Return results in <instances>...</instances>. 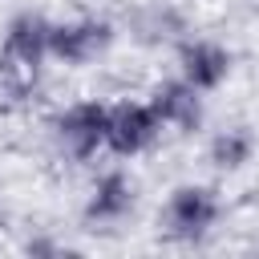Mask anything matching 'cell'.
Wrapping results in <instances>:
<instances>
[{
    "mask_svg": "<svg viewBox=\"0 0 259 259\" xmlns=\"http://www.w3.org/2000/svg\"><path fill=\"white\" fill-rule=\"evenodd\" d=\"M223 219V194L210 182H178L166 190L158 206V235L178 247H198L202 239L214 235Z\"/></svg>",
    "mask_w": 259,
    "mask_h": 259,
    "instance_id": "cell-2",
    "label": "cell"
},
{
    "mask_svg": "<svg viewBox=\"0 0 259 259\" xmlns=\"http://www.w3.org/2000/svg\"><path fill=\"white\" fill-rule=\"evenodd\" d=\"M113 45H117V24L101 12H77L65 20H53L49 53H53V65L61 69H89L105 61Z\"/></svg>",
    "mask_w": 259,
    "mask_h": 259,
    "instance_id": "cell-4",
    "label": "cell"
},
{
    "mask_svg": "<svg viewBox=\"0 0 259 259\" xmlns=\"http://www.w3.org/2000/svg\"><path fill=\"white\" fill-rule=\"evenodd\" d=\"M49 146L69 166H89L105 154V101L101 97H73L61 101L45 121Z\"/></svg>",
    "mask_w": 259,
    "mask_h": 259,
    "instance_id": "cell-3",
    "label": "cell"
},
{
    "mask_svg": "<svg viewBox=\"0 0 259 259\" xmlns=\"http://www.w3.org/2000/svg\"><path fill=\"white\" fill-rule=\"evenodd\" d=\"M49 36H53V16H45L36 8H20L4 20V28H0V85L12 97L36 93L45 69L53 65Z\"/></svg>",
    "mask_w": 259,
    "mask_h": 259,
    "instance_id": "cell-1",
    "label": "cell"
},
{
    "mask_svg": "<svg viewBox=\"0 0 259 259\" xmlns=\"http://www.w3.org/2000/svg\"><path fill=\"white\" fill-rule=\"evenodd\" d=\"M162 138H166V130L146 97L125 93L117 101H105V154L109 158H117V162L146 158Z\"/></svg>",
    "mask_w": 259,
    "mask_h": 259,
    "instance_id": "cell-5",
    "label": "cell"
},
{
    "mask_svg": "<svg viewBox=\"0 0 259 259\" xmlns=\"http://www.w3.org/2000/svg\"><path fill=\"white\" fill-rule=\"evenodd\" d=\"M174 73L198 93H219L235 73V53L214 36H182L174 45Z\"/></svg>",
    "mask_w": 259,
    "mask_h": 259,
    "instance_id": "cell-7",
    "label": "cell"
},
{
    "mask_svg": "<svg viewBox=\"0 0 259 259\" xmlns=\"http://www.w3.org/2000/svg\"><path fill=\"white\" fill-rule=\"evenodd\" d=\"M146 101L154 105L158 121L166 134L174 138H194L202 125H206V93H198L190 81H182L178 73L174 77H162L150 85Z\"/></svg>",
    "mask_w": 259,
    "mask_h": 259,
    "instance_id": "cell-8",
    "label": "cell"
},
{
    "mask_svg": "<svg viewBox=\"0 0 259 259\" xmlns=\"http://www.w3.org/2000/svg\"><path fill=\"white\" fill-rule=\"evenodd\" d=\"M255 154H259V138H255V130L247 125V121H231V125H219V130H210V138H206V166L214 170V174H243L251 162H255Z\"/></svg>",
    "mask_w": 259,
    "mask_h": 259,
    "instance_id": "cell-9",
    "label": "cell"
},
{
    "mask_svg": "<svg viewBox=\"0 0 259 259\" xmlns=\"http://www.w3.org/2000/svg\"><path fill=\"white\" fill-rule=\"evenodd\" d=\"M138 210V178L125 166L93 170L81 194V223L89 231H117Z\"/></svg>",
    "mask_w": 259,
    "mask_h": 259,
    "instance_id": "cell-6",
    "label": "cell"
}]
</instances>
